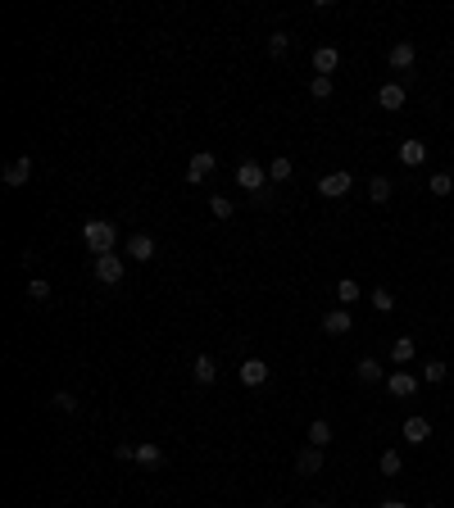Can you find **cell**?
<instances>
[{"label":"cell","mask_w":454,"mask_h":508,"mask_svg":"<svg viewBox=\"0 0 454 508\" xmlns=\"http://www.w3.org/2000/svg\"><path fill=\"white\" fill-rule=\"evenodd\" d=\"M237 373H241V386H264V381H268V363H264V358H245Z\"/></svg>","instance_id":"5"},{"label":"cell","mask_w":454,"mask_h":508,"mask_svg":"<svg viewBox=\"0 0 454 508\" xmlns=\"http://www.w3.org/2000/svg\"><path fill=\"white\" fill-rule=\"evenodd\" d=\"M427 187H432V195H450V191H454V177H450V172H432V177H427Z\"/></svg>","instance_id":"25"},{"label":"cell","mask_w":454,"mask_h":508,"mask_svg":"<svg viewBox=\"0 0 454 508\" xmlns=\"http://www.w3.org/2000/svg\"><path fill=\"white\" fill-rule=\"evenodd\" d=\"M296 472H304V477H314V472H323V450H304L300 458H296Z\"/></svg>","instance_id":"19"},{"label":"cell","mask_w":454,"mask_h":508,"mask_svg":"<svg viewBox=\"0 0 454 508\" xmlns=\"http://www.w3.org/2000/svg\"><path fill=\"white\" fill-rule=\"evenodd\" d=\"M386 59H391V68H413V59H418V51H413V41H396Z\"/></svg>","instance_id":"12"},{"label":"cell","mask_w":454,"mask_h":508,"mask_svg":"<svg viewBox=\"0 0 454 508\" xmlns=\"http://www.w3.org/2000/svg\"><path fill=\"white\" fill-rule=\"evenodd\" d=\"M350 182H354L350 172H341V168H336V172H327V177L318 182V191H323L327 200H336V195H346V191H350Z\"/></svg>","instance_id":"7"},{"label":"cell","mask_w":454,"mask_h":508,"mask_svg":"<svg viewBox=\"0 0 454 508\" xmlns=\"http://www.w3.org/2000/svg\"><path fill=\"white\" fill-rule=\"evenodd\" d=\"M309 445H314V450H327V445H332V427H327L323 418L309 423Z\"/></svg>","instance_id":"20"},{"label":"cell","mask_w":454,"mask_h":508,"mask_svg":"<svg viewBox=\"0 0 454 508\" xmlns=\"http://www.w3.org/2000/svg\"><path fill=\"white\" fill-rule=\"evenodd\" d=\"M445 373H450L445 363H427L423 368V381H432V386H436V381H445Z\"/></svg>","instance_id":"33"},{"label":"cell","mask_w":454,"mask_h":508,"mask_svg":"<svg viewBox=\"0 0 454 508\" xmlns=\"http://www.w3.org/2000/svg\"><path fill=\"white\" fill-rule=\"evenodd\" d=\"M237 182H241L250 195H264V187H268V168H259L254 159H245V164L237 168Z\"/></svg>","instance_id":"2"},{"label":"cell","mask_w":454,"mask_h":508,"mask_svg":"<svg viewBox=\"0 0 454 508\" xmlns=\"http://www.w3.org/2000/svg\"><path fill=\"white\" fill-rule=\"evenodd\" d=\"M291 51V36L287 32H273V36H268V55H287Z\"/></svg>","instance_id":"31"},{"label":"cell","mask_w":454,"mask_h":508,"mask_svg":"<svg viewBox=\"0 0 454 508\" xmlns=\"http://www.w3.org/2000/svg\"><path fill=\"white\" fill-rule=\"evenodd\" d=\"M291 172H296V168H291V159H287V155H277L273 164H268V182H287Z\"/></svg>","instance_id":"23"},{"label":"cell","mask_w":454,"mask_h":508,"mask_svg":"<svg viewBox=\"0 0 454 508\" xmlns=\"http://www.w3.org/2000/svg\"><path fill=\"white\" fill-rule=\"evenodd\" d=\"M427 508H436V504H427Z\"/></svg>","instance_id":"36"},{"label":"cell","mask_w":454,"mask_h":508,"mask_svg":"<svg viewBox=\"0 0 454 508\" xmlns=\"http://www.w3.org/2000/svg\"><path fill=\"white\" fill-rule=\"evenodd\" d=\"M28 300H36V304L51 300V281H46V277H32V281H28Z\"/></svg>","instance_id":"26"},{"label":"cell","mask_w":454,"mask_h":508,"mask_svg":"<svg viewBox=\"0 0 454 508\" xmlns=\"http://www.w3.org/2000/svg\"><path fill=\"white\" fill-rule=\"evenodd\" d=\"M354 373H359L363 386H377V381H386V373H382V363H377V358H359V368H354Z\"/></svg>","instance_id":"18"},{"label":"cell","mask_w":454,"mask_h":508,"mask_svg":"<svg viewBox=\"0 0 454 508\" xmlns=\"http://www.w3.org/2000/svg\"><path fill=\"white\" fill-rule=\"evenodd\" d=\"M309 508H327V504H309Z\"/></svg>","instance_id":"35"},{"label":"cell","mask_w":454,"mask_h":508,"mask_svg":"<svg viewBox=\"0 0 454 508\" xmlns=\"http://www.w3.org/2000/svg\"><path fill=\"white\" fill-rule=\"evenodd\" d=\"M82 241H87V250L100 259V254H114L118 237H114V227H109L105 218H87V222H82Z\"/></svg>","instance_id":"1"},{"label":"cell","mask_w":454,"mask_h":508,"mask_svg":"<svg viewBox=\"0 0 454 508\" xmlns=\"http://www.w3.org/2000/svg\"><path fill=\"white\" fill-rule=\"evenodd\" d=\"M377 105L391 109V114H396V109H404V86H400V82H386L382 91H377Z\"/></svg>","instance_id":"14"},{"label":"cell","mask_w":454,"mask_h":508,"mask_svg":"<svg viewBox=\"0 0 454 508\" xmlns=\"http://www.w3.org/2000/svg\"><path fill=\"white\" fill-rule=\"evenodd\" d=\"M354 327V318H350V309H332V313L323 318V331L327 336H346V331Z\"/></svg>","instance_id":"9"},{"label":"cell","mask_w":454,"mask_h":508,"mask_svg":"<svg viewBox=\"0 0 454 508\" xmlns=\"http://www.w3.org/2000/svg\"><path fill=\"white\" fill-rule=\"evenodd\" d=\"M191 377L200 381V386H214V377H218V363H214L210 354H200V358L191 363Z\"/></svg>","instance_id":"16"},{"label":"cell","mask_w":454,"mask_h":508,"mask_svg":"<svg viewBox=\"0 0 454 508\" xmlns=\"http://www.w3.org/2000/svg\"><path fill=\"white\" fill-rule=\"evenodd\" d=\"M210 214H214V218H232V214H237V204H232L227 195H214V200H210Z\"/></svg>","instance_id":"28"},{"label":"cell","mask_w":454,"mask_h":508,"mask_svg":"<svg viewBox=\"0 0 454 508\" xmlns=\"http://www.w3.org/2000/svg\"><path fill=\"white\" fill-rule=\"evenodd\" d=\"M336 64H341L336 46H318V51H314V68H318V78H327V73H336Z\"/></svg>","instance_id":"11"},{"label":"cell","mask_w":454,"mask_h":508,"mask_svg":"<svg viewBox=\"0 0 454 508\" xmlns=\"http://www.w3.org/2000/svg\"><path fill=\"white\" fill-rule=\"evenodd\" d=\"M423 159H427V145L418 141V136H409V141H404V145H400V164H409V168H418V164H423Z\"/></svg>","instance_id":"15"},{"label":"cell","mask_w":454,"mask_h":508,"mask_svg":"<svg viewBox=\"0 0 454 508\" xmlns=\"http://www.w3.org/2000/svg\"><path fill=\"white\" fill-rule=\"evenodd\" d=\"M427 436H432V423H427V418H404V440L409 445H427Z\"/></svg>","instance_id":"10"},{"label":"cell","mask_w":454,"mask_h":508,"mask_svg":"<svg viewBox=\"0 0 454 508\" xmlns=\"http://www.w3.org/2000/svg\"><path fill=\"white\" fill-rule=\"evenodd\" d=\"M51 404L59 408V413H73V408H78V400H73L68 390H55V395H51Z\"/></svg>","instance_id":"32"},{"label":"cell","mask_w":454,"mask_h":508,"mask_svg":"<svg viewBox=\"0 0 454 508\" xmlns=\"http://www.w3.org/2000/svg\"><path fill=\"white\" fill-rule=\"evenodd\" d=\"M368 200H373V204H386V200H391V177H373V182H368Z\"/></svg>","instance_id":"21"},{"label":"cell","mask_w":454,"mask_h":508,"mask_svg":"<svg viewBox=\"0 0 454 508\" xmlns=\"http://www.w3.org/2000/svg\"><path fill=\"white\" fill-rule=\"evenodd\" d=\"M28 177H32V159H28V155H23V159H14V164L5 168V187H9V191L28 187Z\"/></svg>","instance_id":"6"},{"label":"cell","mask_w":454,"mask_h":508,"mask_svg":"<svg viewBox=\"0 0 454 508\" xmlns=\"http://www.w3.org/2000/svg\"><path fill=\"white\" fill-rule=\"evenodd\" d=\"M382 508H409V504H400V499H386V504H382Z\"/></svg>","instance_id":"34"},{"label":"cell","mask_w":454,"mask_h":508,"mask_svg":"<svg viewBox=\"0 0 454 508\" xmlns=\"http://www.w3.org/2000/svg\"><path fill=\"white\" fill-rule=\"evenodd\" d=\"M373 309H377V313H391V309H396V295H391L386 286H382V291H373Z\"/></svg>","instance_id":"30"},{"label":"cell","mask_w":454,"mask_h":508,"mask_svg":"<svg viewBox=\"0 0 454 508\" xmlns=\"http://www.w3.org/2000/svg\"><path fill=\"white\" fill-rule=\"evenodd\" d=\"M132 458H137L141 467H159V463H164V450L145 440V445H132Z\"/></svg>","instance_id":"17"},{"label":"cell","mask_w":454,"mask_h":508,"mask_svg":"<svg viewBox=\"0 0 454 508\" xmlns=\"http://www.w3.org/2000/svg\"><path fill=\"white\" fill-rule=\"evenodd\" d=\"M377 467H382V477H400V467H404V458L396 450H386L382 458H377Z\"/></svg>","instance_id":"24"},{"label":"cell","mask_w":454,"mask_h":508,"mask_svg":"<svg viewBox=\"0 0 454 508\" xmlns=\"http://www.w3.org/2000/svg\"><path fill=\"white\" fill-rule=\"evenodd\" d=\"M210 172H214V155H210V150L191 155V164H187V182H195V187H200V182L210 177Z\"/></svg>","instance_id":"8"},{"label":"cell","mask_w":454,"mask_h":508,"mask_svg":"<svg viewBox=\"0 0 454 508\" xmlns=\"http://www.w3.org/2000/svg\"><path fill=\"white\" fill-rule=\"evenodd\" d=\"M386 390H391V395H400V400H409V395L418 390V377H409V373H391V377H386Z\"/></svg>","instance_id":"13"},{"label":"cell","mask_w":454,"mask_h":508,"mask_svg":"<svg viewBox=\"0 0 454 508\" xmlns=\"http://www.w3.org/2000/svg\"><path fill=\"white\" fill-rule=\"evenodd\" d=\"M96 277H100L105 286H118V281H123V259L118 254H100V259H96Z\"/></svg>","instance_id":"3"},{"label":"cell","mask_w":454,"mask_h":508,"mask_svg":"<svg viewBox=\"0 0 454 508\" xmlns=\"http://www.w3.org/2000/svg\"><path fill=\"white\" fill-rule=\"evenodd\" d=\"M309 95H314V100H332V78H314Z\"/></svg>","instance_id":"29"},{"label":"cell","mask_w":454,"mask_h":508,"mask_svg":"<svg viewBox=\"0 0 454 508\" xmlns=\"http://www.w3.org/2000/svg\"><path fill=\"white\" fill-rule=\"evenodd\" d=\"M128 254L137 259V264H150V259H155V237H145V232H132V237H128Z\"/></svg>","instance_id":"4"},{"label":"cell","mask_w":454,"mask_h":508,"mask_svg":"<svg viewBox=\"0 0 454 508\" xmlns=\"http://www.w3.org/2000/svg\"><path fill=\"white\" fill-rule=\"evenodd\" d=\"M391 358H396V363H409V358H413V341L400 336L396 345H391Z\"/></svg>","instance_id":"27"},{"label":"cell","mask_w":454,"mask_h":508,"mask_svg":"<svg viewBox=\"0 0 454 508\" xmlns=\"http://www.w3.org/2000/svg\"><path fill=\"white\" fill-rule=\"evenodd\" d=\"M336 300H341V309H350L354 300H359V286H354V277H341V281H336Z\"/></svg>","instance_id":"22"}]
</instances>
